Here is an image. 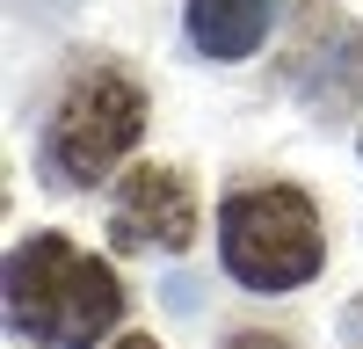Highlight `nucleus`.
<instances>
[{"label":"nucleus","mask_w":363,"mask_h":349,"mask_svg":"<svg viewBox=\"0 0 363 349\" xmlns=\"http://www.w3.org/2000/svg\"><path fill=\"white\" fill-rule=\"evenodd\" d=\"M124 320V284L66 233H29L8 255V328L51 349H95Z\"/></svg>","instance_id":"nucleus-1"},{"label":"nucleus","mask_w":363,"mask_h":349,"mask_svg":"<svg viewBox=\"0 0 363 349\" xmlns=\"http://www.w3.org/2000/svg\"><path fill=\"white\" fill-rule=\"evenodd\" d=\"M218 262L233 284L262 291H298L320 277L327 262V233H320V211L298 182H247L218 204Z\"/></svg>","instance_id":"nucleus-2"},{"label":"nucleus","mask_w":363,"mask_h":349,"mask_svg":"<svg viewBox=\"0 0 363 349\" xmlns=\"http://www.w3.org/2000/svg\"><path fill=\"white\" fill-rule=\"evenodd\" d=\"M145 131V87L116 66H80L44 124V167L58 189H95Z\"/></svg>","instance_id":"nucleus-3"},{"label":"nucleus","mask_w":363,"mask_h":349,"mask_svg":"<svg viewBox=\"0 0 363 349\" xmlns=\"http://www.w3.org/2000/svg\"><path fill=\"white\" fill-rule=\"evenodd\" d=\"M109 240L116 248H167L182 255L196 240V189L182 167H131L116 182V211H109Z\"/></svg>","instance_id":"nucleus-4"},{"label":"nucleus","mask_w":363,"mask_h":349,"mask_svg":"<svg viewBox=\"0 0 363 349\" xmlns=\"http://www.w3.org/2000/svg\"><path fill=\"white\" fill-rule=\"evenodd\" d=\"M269 8L277 0H189V44L203 58H247L269 29Z\"/></svg>","instance_id":"nucleus-5"},{"label":"nucleus","mask_w":363,"mask_h":349,"mask_svg":"<svg viewBox=\"0 0 363 349\" xmlns=\"http://www.w3.org/2000/svg\"><path fill=\"white\" fill-rule=\"evenodd\" d=\"M342 349H363V299L342 313Z\"/></svg>","instance_id":"nucleus-6"},{"label":"nucleus","mask_w":363,"mask_h":349,"mask_svg":"<svg viewBox=\"0 0 363 349\" xmlns=\"http://www.w3.org/2000/svg\"><path fill=\"white\" fill-rule=\"evenodd\" d=\"M225 349H291V342H284V335H233Z\"/></svg>","instance_id":"nucleus-7"},{"label":"nucleus","mask_w":363,"mask_h":349,"mask_svg":"<svg viewBox=\"0 0 363 349\" xmlns=\"http://www.w3.org/2000/svg\"><path fill=\"white\" fill-rule=\"evenodd\" d=\"M116 349H160L153 335H124V342H116Z\"/></svg>","instance_id":"nucleus-8"},{"label":"nucleus","mask_w":363,"mask_h":349,"mask_svg":"<svg viewBox=\"0 0 363 349\" xmlns=\"http://www.w3.org/2000/svg\"><path fill=\"white\" fill-rule=\"evenodd\" d=\"M356 153H363V138H356Z\"/></svg>","instance_id":"nucleus-9"}]
</instances>
